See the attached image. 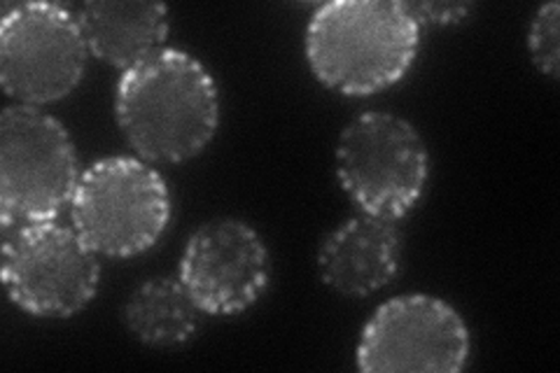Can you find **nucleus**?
Wrapping results in <instances>:
<instances>
[{"label":"nucleus","mask_w":560,"mask_h":373,"mask_svg":"<svg viewBox=\"0 0 560 373\" xmlns=\"http://www.w3.org/2000/svg\"><path fill=\"white\" fill-rule=\"evenodd\" d=\"M469 358V331L458 311L430 294H405L383 304L358 346L366 373H455Z\"/></svg>","instance_id":"obj_8"},{"label":"nucleus","mask_w":560,"mask_h":373,"mask_svg":"<svg viewBox=\"0 0 560 373\" xmlns=\"http://www.w3.org/2000/svg\"><path fill=\"white\" fill-rule=\"evenodd\" d=\"M78 154L63 124L40 108L12 105L0 115V212L3 229L49 222L73 201Z\"/></svg>","instance_id":"obj_4"},{"label":"nucleus","mask_w":560,"mask_h":373,"mask_svg":"<svg viewBox=\"0 0 560 373\" xmlns=\"http://www.w3.org/2000/svg\"><path fill=\"white\" fill-rule=\"evenodd\" d=\"M418 26L423 24H455L469 16V5L463 3H405Z\"/></svg>","instance_id":"obj_14"},{"label":"nucleus","mask_w":560,"mask_h":373,"mask_svg":"<svg viewBox=\"0 0 560 373\" xmlns=\"http://www.w3.org/2000/svg\"><path fill=\"white\" fill-rule=\"evenodd\" d=\"M420 43V26L405 3L335 0L313 12L306 59L325 86L370 96L405 78Z\"/></svg>","instance_id":"obj_2"},{"label":"nucleus","mask_w":560,"mask_h":373,"mask_svg":"<svg viewBox=\"0 0 560 373\" xmlns=\"http://www.w3.org/2000/svg\"><path fill=\"white\" fill-rule=\"evenodd\" d=\"M430 159L411 121L393 113H364L341 131L337 175L360 212L399 220L425 189Z\"/></svg>","instance_id":"obj_5"},{"label":"nucleus","mask_w":560,"mask_h":373,"mask_svg":"<svg viewBox=\"0 0 560 373\" xmlns=\"http://www.w3.org/2000/svg\"><path fill=\"white\" fill-rule=\"evenodd\" d=\"M70 220L96 255L136 257L168 226L171 194L143 159L108 156L80 175Z\"/></svg>","instance_id":"obj_3"},{"label":"nucleus","mask_w":560,"mask_h":373,"mask_svg":"<svg viewBox=\"0 0 560 373\" xmlns=\"http://www.w3.org/2000/svg\"><path fill=\"white\" fill-rule=\"evenodd\" d=\"M401 236L395 220L360 212L331 231L320 247L318 269L329 290L343 296H370L399 271Z\"/></svg>","instance_id":"obj_10"},{"label":"nucleus","mask_w":560,"mask_h":373,"mask_svg":"<svg viewBox=\"0 0 560 373\" xmlns=\"http://www.w3.org/2000/svg\"><path fill=\"white\" fill-rule=\"evenodd\" d=\"M75 16L90 55L121 73L162 51L168 35V10L162 3L92 0Z\"/></svg>","instance_id":"obj_11"},{"label":"nucleus","mask_w":560,"mask_h":373,"mask_svg":"<svg viewBox=\"0 0 560 373\" xmlns=\"http://www.w3.org/2000/svg\"><path fill=\"white\" fill-rule=\"evenodd\" d=\"M271 259L257 231L241 220H213L189 236L180 282L201 313L236 315L265 294Z\"/></svg>","instance_id":"obj_9"},{"label":"nucleus","mask_w":560,"mask_h":373,"mask_svg":"<svg viewBox=\"0 0 560 373\" xmlns=\"http://www.w3.org/2000/svg\"><path fill=\"white\" fill-rule=\"evenodd\" d=\"M197 304L180 278H152L136 288L125 306V323L148 346H180L197 331Z\"/></svg>","instance_id":"obj_12"},{"label":"nucleus","mask_w":560,"mask_h":373,"mask_svg":"<svg viewBox=\"0 0 560 373\" xmlns=\"http://www.w3.org/2000/svg\"><path fill=\"white\" fill-rule=\"evenodd\" d=\"M528 45H530V57H533L535 66L539 68V73H545L556 80L560 73V8H558V3H549V5L537 10L533 26H530Z\"/></svg>","instance_id":"obj_13"},{"label":"nucleus","mask_w":560,"mask_h":373,"mask_svg":"<svg viewBox=\"0 0 560 373\" xmlns=\"http://www.w3.org/2000/svg\"><path fill=\"white\" fill-rule=\"evenodd\" d=\"M86 49L78 16L61 5L20 3L0 20V82L20 105L40 108L80 84Z\"/></svg>","instance_id":"obj_7"},{"label":"nucleus","mask_w":560,"mask_h":373,"mask_svg":"<svg viewBox=\"0 0 560 373\" xmlns=\"http://www.w3.org/2000/svg\"><path fill=\"white\" fill-rule=\"evenodd\" d=\"M96 253L75 229L31 222L3 229V285L12 304L38 317H70L94 301Z\"/></svg>","instance_id":"obj_6"},{"label":"nucleus","mask_w":560,"mask_h":373,"mask_svg":"<svg viewBox=\"0 0 560 373\" xmlns=\"http://www.w3.org/2000/svg\"><path fill=\"white\" fill-rule=\"evenodd\" d=\"M115 113L143 162L180 164L203 152L218 131V86L195 57L164 47L121 73Z\"/></svg>","instance_id":"obj_1"}]
</instances>
